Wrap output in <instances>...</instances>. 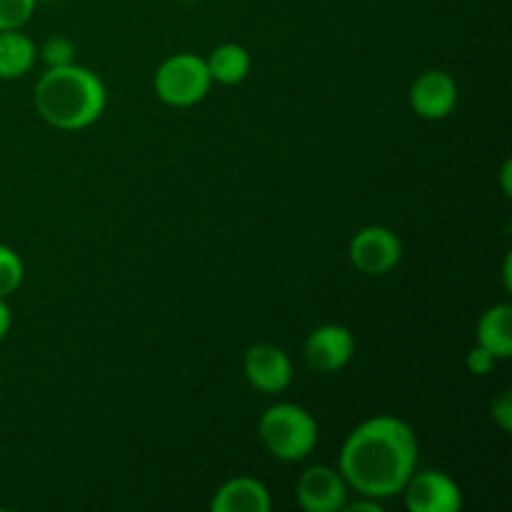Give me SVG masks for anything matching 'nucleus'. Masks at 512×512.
Returning a JSON list of instances; mask_svg holds the SVG:
<instances>
[{"label":"nucleus","instance_id":"f257e3e1","mask_svg":"<svg viewBox=\"0 0 512 512\" xmlns=\"http://www.w3.org/2000/svg\"><path fill=\"white\" fill-rule=\"evenodd\" d=\"M418 468V438L405 420L378 415L360 423L340 448V465L348 488L365 498L388 500L403 493Z\"/></svg>","mask_w":512,"mask_h":512},{"label":"nucleus","instance_id":"f03ea898","mask_svg":"<svg viewBox=\"0 0 512 512\" xmlns=\"http://www.w3.org/2000/svg\"><path fill=\"white\" fill-rule=\"evenodd\" d=\"M35 110L58 130H83L103 115L108 90L98 73L83 65L48 68L35 85Z\"/></svg>","mask_w":512,"mask_h":512},{"label":"nucleus","instance_id":"7ed1b4c3","mask_svg":"<svg viewBox=\"0 0 512 512\" xmlns=\"http://www.w3.org/2000/svg\"><path fill=\"white\" fill-rule=\"evenodd\" d=\"M260 440L273 458L283 463L305 460L318 445V423L295 403H275L260 415Z\"/></svg>","mask_w":512,"mask_h":512},{"label":"nucleus","instance_id":"20e7f679","mask_svg":"<svg viewBox=\"0 0 512 512\" xmlns=\"http://www.w3.org/2000/svg\"><path fill=\"white\" fill-rule=\"evenodd\" d=\"M208 65L195 53H175L160 63L153 75L155 95L170 108H190L198 105L210 93Z\"/></svg>","mask_w":512,"mask_h":512},{"label":"nucleus","instance_id":"39448f33","mask_svg":"<svg viewBox=\"0 0 512 512\" xmlns=\"http://www.w3.org/2000/svg\"><path fill=\"white\" fill-rule=\"evenodd\" d=\"M403 260V243L398 233L385 225H368L350 240V263L370 278L388 275Z\"/></svg>","mask_w":512,"mask_h":512},{"label":"nucleus","instance_id":"423d86ee","mask_svg":"<svg viewBox=\"0 0 512 512\" xmlns=\"http://www.w3.org/2000/svg\"><path fill=\"white\" fill-rule=\"evenodd\" d=\"M405 508L410 512H460L463 510V490L443 470H423L413 473L403 488Z\"/></svg>","mask_w":512,"mask_h":512},{"label":"nucleus","instance_id":"0eeeda50","mask_svg":"<svg viewBox=\"0 0 512 512\" xmlns=\"http://www.w3.org/2000/svg\"><path fill=\"white\" fill-rule=\"evenodd\" d=\"M303 355L313 373L333 375L353 360L355 338L345 325L325 323L305 338Z\"/></svg>","mask_w":512,"mask_h":512},{"label":"nucleus","instance_id":"6e6552de","mask_svg":"<svg viewBox=\"0 0 512 512\" xmlns=\"http://www.w3.org/2000/svg\"><path fill=\"white\" fill-rule=\"evenodd\" d=\"M243 373L255 390L265 395H278L293 383V360L278 345L258 343L245 350Z\"/></svg>","mask_w":512,"mask_h":512},{"label":"nucleus","instance_id":"1a4fd4ad","mask_svg":"<svg viewBox=\"0 0 512 512\" xmlns=\"http://www.w3.org/2000/svg\"><path fill=\"white\" fill-rule=\"evenodd\" d=\"M298 503L305 512H340L348 505V483L330 465H313L298 480Z\"/></svg>","mask_w":512,"mask_h":512},{"label":"nucleus","instance_id":"9d476101","mask_svg":"<svg viewBox=\"0 0 512 512\" xmlns=\"http://www.w3.org/2000/svg\"><path fill=\"white\" fill-rule=\"evenodd\" d=\"M410 105L425 120H443L458 105V83L445 70H425L410 85Z\"/></svg>","mask_w":512,"mask_h":512},{"label":"nucleus","instance_id":"9b49d317","mask_svg":"<svg viewBox=\"0 0 512 512\" xmlns=\"http://www.w3.org/2000/svg\"><path fill=\"white\" fill-rule=\"evenodd\" d=\"M270 508H273V498L268 488L248 475L230 478L210 500L213 512H268Z\"/></svg>","mask_w":512,"mask_h":512},{"label":"nucleus","instance_id":"f8f14e48","mask_svg":"<svg viewBox=\"0 0 512 512\" xmlns=\"http://www.w3.org/2000/svg\"><path fill=\"white\" fill-rule=\"evenodd\" d=\"M38 63V45L23 30H0V80L25 78Z\"/></svg>","mask_w":512,"mask_h":512},{"label":"nucleus","instance_id":"ddd939ff","mask_svg":"<svg viewBox=\"0 0 512 512\" xmlns=\"http://www.w3.org/2000/svg\"><path fill=\"white\" fill-rule=\"evenodd\" d=\"M478 345L493 353L498 360L512 355V308L510 303H498L485 310L478 320Z\"/></svg>","mask_w":512,"mask_h":512},{"label":"nucleus","instance_id":"4468645a","mask_svg":"<svg viewBox=\"0 0 512 512\" xmlns=\"http://www.w3.org/2000/svg\"><path fill=\"white\" fill-rule=\"evenodd\" d=\"M205 65H208V73L213 83L238 85L250 75L253 60H250L248 48H243L240 43H223L218 48H213V53L205 58Z\"/></svg>","mask_w":512,"mask_h":512},{"label":"nucleus","instance_id":"2eb2a0df","mask_svg":"<svg viewBox=\"0 0 512 512\" xmlns=\"http://www.w3.org/2000/svg\"><path fill=\"white\" fill-rule=\"evenodd\" d=\"M25 265L13 248L0 243V298L8 300L23 285Z\"/></svg>","mask_w":512,"mask_h":512},{"label":"nucleus","instance_id":"dca6fc26","mask_svg":"<svg viewBox=\"0 0 512 512\" xmlns=\"http://www.w3.org/2000/svg\"><path fill=\"white\" fill-rule=\"evenodd\" d=\"M38 0H0V30H20L35 13Z\"/></svg>","mask_w":512,"mask_h":512},{"label":"nucleus","instance_id":"f3484780","mask_svg":"<svg viewBox=\"0 0 512 512\" xmlns=\"http://www.w3.org/2000/svg\"><path fill=\"white\" fill-rule=\"evenodd\" d=\"M38 55L43 58V63L48 68H63V65L75 63V45L68 38H48L43 43V48L38 50Z\"/></svg>","mask_w":512,"mask_h":512},{"label":"nucleus","instance_id":"a211bd4d","mask_svg":"<svg viewBox=\"0 0 512 512\" xmlns=\"http://www.w3.org/2000/svg\"><path fill=\"white\" fill-rule=\"evenodd\" d=\"M495 363H498V358L485 348H480V345L470 348L468 355H465V368H468V373L478 375V378H485L495 368Z\"/></svg>","mask_w":512,"mask_h":512},{"label":"nucleus","instance_id":"6ab92c4d","mask_svg":"<svg viewBox=\"0 0 512 512\" xmlns=\"http://www.w3.org/2000/svg\"><path fill=\"white\" fill-rule=\"evenodd\" d=\"M490 415H493V420L498 423V428L503 430V433H510L512 430V393L510 390H503V393L493 400V405H490Z\"/></svg>","mask_w":512,"mask_h":512},{"label":"nucleus","instance_id":"aec40b11","mask_svg":"<svg viewBox=\"0 0 512 512\" xmlns=\"http://www.w3.org/2000/svg\"><path fill=\"white\" fill-rule=\"evenodd\" d=\"M10 325H13V313H10V305L0 298V340L8 338Z\"/></svg>","mask_w":512,"mask_h":512},{"label":"nucleus","instance_id":"412c9836","mask_svg":"<svg viewBox=\"0 0 512 512\" xmlns=\"http://www.w3.org/2000/svg\"><path fill=\"white\" fill-rule=\"evenodd\" d=\"M363 498H365V495H363ZM345 510H350V512H383V505H380L375 498H365V500H358V503L345 505Z\"/></svg>","mask_w":512,"mask_h":512},{"label":"nucleus","instance_id":"4be33fe9","mask_svg":"<svg viewBox=\"0 0 512 512\" xmlns=\"http://www.w3.org/2000/svg\"><path fill=\"white\" fill-rule=\"evenodd\" d=\"M503 190L505 195H510V163L503 165Z\"/></svg>","mask_w":512,"mask_h":512},{"label":"nucleus","instance_id":"5701e85b","mask_svg":"<svg viewBox=\"0 0 512 512\" xmlns=\"http://www.w3.org/2000/svg\"><path fill=\"white\" fill-rule=\"evenodd\" d=\"M503 275H505V288L510 290V255L505 258V265H503Z\"/></svg>","mask_w":512,"mask_h":512},{"label":"nucleus","instance_id":"b1692460","mask_svg":"<svg viewBox=\"0 0 512 512\" xmlns=\"http://www.w3.org/2000/svg\"><path fill=\"white\" fill-rule=\"evenodd\" d=\"M178 3H193V0H178Z\"/></svg>","mask_w":512,"mask_h":512},{"label":"nucleus","instance_id":"393cba45","mask_svg":"<svg viewBox=\"0 0 512 512\" xmlns=\"http://www.w3.org/2000/svg\"><path fill=\"white\" fill-rule=\"evenodd\" d=\"M38 3H40V0H38Z\"/></svg>","mask_w":512,"mask_h":512}]
</instances>
